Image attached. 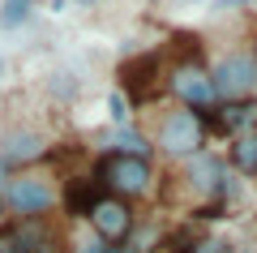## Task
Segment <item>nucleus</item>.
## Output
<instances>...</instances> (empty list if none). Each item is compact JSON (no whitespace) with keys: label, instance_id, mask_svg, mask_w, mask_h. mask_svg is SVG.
I'll list each match as a JSON object with an SVG mask.
<instances>
[{"label":"nucleus","instance_id":"nucleus-1","mask_svg":"<svg viewBox=\"0 0 257 253\" xmlns=\"http://www.w3.org/2000/svg\"><path fill=\"white\" fill-rule=\"evenodd\" d=\"M90 176L99 181L103 193H111L120 202H150L159 193V167H155V159H142V154L103 150L94 159Z\"/></svg>","mask_w":257,"mask_h":253},{"label":"nucleus","instance_id":"nucleus-2","mask_svg":"<svg viewBox=\"0 0 257 253\" xmlns=\"http://www.w3.org/2000/svg\"><path fill=\"white\" fill-rule=\"evenodd\" d=\"M163 91L176 99V108H189L197 116L219 103V91H214V77H210V64L202 56H184V60H172L163 69Z\"/></svg>","mask_w":257,"mask_h":253},{"label":"nucleus","instance_id":"nucleus-3","mask_svg":"<svg viewBox=\"0 0 257 253\" xmlns=\"http://www.w3.org/2000/svg\"><path fill=\"white\" fill-rule=\"evenodd\" d=\"M5 210L13 219H47L56 206H60V181L39 167H26V172H13L9 185H5Z\"/></svg>","mask_w":257,"mask_h":253},{"label":"nucleus","instance_id":"nucleus-4","mask_svg":"<svg viewBox=\"0 0 257 253\" xmlns=\"http://www.w3.org/2000/svg\"><path fill=\"white\" fill-rule=\"evenodd\" d=\"M206 137L210 133H206V120L197 116V112L172 108V112L159 116L155 133H150V146H155L159 154H167L172 163H184V159H193V154L206 150Z\"/></svg>","mask_w":257,"mask_h":253},{"label":"nucleus","instance_id":"nucleus-5","mask_svg":"<svg viewBox=\"0 0 257 253\" xmlns=\"http://www.w3.org/2000/svg\"><path fill=\"white\" fill-rule=\"evenodd\" d=\"M180 181H184L189 193H197L202 202H210V215L219 210V202L231 198V189H236V176H231L227 159L214 154L210 146H206L202 154H193V159L180 163ZM214 219H219V215H214Z\"/></svg>","mask_w":257,"mask_h":253},{"label":"nucleus","instance_id":"nucleus-6","mask_svg":"<svg viewBox=\"0 0 257 253\" xmlns=\"http://www.w3.org/2000/svg\"><path fill=\"white\" fill-rule=\"evenodd\" d=\"M82 223L90 227L103 244H128V236L138 232V210H133V202H120V198H111V193H99V198L90 202V210H86Z\"/></svg>","mask_w":257,"mask_h":253},{"label":"nucleus","instance_id":"nucleus-7","mask_svg":"<svg viewBox=\"0 0 257 253\" xmlns=\"http://www.w3.org/2000/svg\"><path fill=\"white\" fill-rule=\"evenodd\" d=\"M210 77H214V91H219V103L231 99H257V64L244 47H231L223 52L219 60L210 64Z\"/></svg>","mask_w":257,"mask_h":253},{"label":"nucleus","instance_id":"nucleus-8","mask_svg":"<svg viewBox=\"0 0 257 253\" xmlns=\"http://www.w3.org/2000/svg\"><path fill=\"white\" fill-rule=\"evenodd\" d=\"M47 154V137L39 133V129L30 125H13L0 133V163H9L13 172H26V167H35L39 159Z\"/></svg>","mask_w":257,"mask_h":253},{"label":"nucleus","instance_id":"nucleus-9","mask_svg":"<svg viewBox=\"0 0 257 253\" xmlns=\"http://www.w3.org/2000/svg\"><path fill=\"white\" fill-rule=\"evenodd\" d=\"M155 91H163V69H159V56H142V60L124 64L120 69V95L128 99V108H142V103L155 99Z\"/></svg>","mask_w":257,"mask_h":253},{"label":"nucleus","instance_id":"nucleus-10","mask_svg":"<svg viewBox=\"0 0 257 253\" xmlns=\"http://www.w3.org/2000/svg\"><path fill=\"white\" fill-rule=\"evenodd\" d=\"M202 120H206V133H210V137H236V133H244V129L257 125V99L214 103Z\"/></svg>","mask_w":257,"mask_h":253},{"label":"nucleus","instance_id":"nucleus-11","mask_svg":"<svg viewBox=\"0 0 257 253\" xmlns=\"http://www.w3.org/2000/svg\"><path fill=\"white\" fill-rule=\"evenodd\" d=\"M9 236L18 244V253H60L64 249L60 232L47 219H18V227H9Z\"/></svg>","mask_w":257,"mask_h":253},{"label":"nucleus","instance_id":"nucleus-12","mask_svg":"<svg viewBox=\"0 0 257 253\" xmlns=\"http://www.w3.org/2000/svg\"><path fill=\"white\" fill-rule=\"evenodd\" d=\"M99 181L94 176H69V181L60 185V206L69 219H86V210H90V202L99 198Z\"/></svg>","mask_w":257,"mask_h":253},{"label":"nucleus","instance_id":"nucleus-13","mask_svg":"<svg viewBox=\"0 0 257 253\" xmlns=\"http://www.w3.org/2000/svg\"><path fill=\"white\" fill-rule=\"evenodd\" d=\"M223 159H227L231 176H257V125L227 137V154Z\"/></svg>","mask_w":257,"mask_h":253},{"label":"nucleus","instance_id":"nucleus-14","mask_svg":"<svg viewBox=\"0 0 257 253\" xmlns=\"http://www.w3.org/2000/svg\"><path fill=\"white\" fill-rule=\"evenodd\" d=\"M103 150H120V154H142V159H150L155 146H150V137L138 133L133 125H116V129L103 133Z\"/></svg>","mask_w":257,"mask_h":253},{"label":"nucleus","instance_id":"nucleus-15","mask_svg":"<svg viewBox=\"0 0 257 253\" xmlns=\"http://www.w3.org/2000/svg\"><path fill=\"white\" fill-rule=\"evenodd\" d=\"M206 240H210V236H206L202 223H184V227H176L172 236H163L159 249H163V253H197Z\"/></svg>","mask_w":257,"mask_h":253},{"label":"nucleus","instance_id":"nucleus-16","mask_svg":"<svg viewBox=\"0 0 257 253\" xmlns=\"http://www.w3.org/2000/svg\"><path fill=\"white\" fill-rule=\"evenodd\" d=\"M103 249H107V244H103L90 227H82V232H73L64 240V253H103Z\"/></svg>","mask_w":257,"mask_h":253},{"label":"nucleus","instance_id":"nucleus-17","mask_svg":"<svg viewBox=\"0 0 257 253\" xmlns=\"http://www.w3.org/2000/svg\"><path fill=\"white\" fill-rule=\"evenodd\" d=\"M30 18V0H5L0 5V26H22Z\"/></svg>","mask_w":257,"mask_h":253},{"label":"nucleus","instance_id":"nucleus-18","mask_svg":"<svg viewBox=\"0 0 257 253\" xmlns=\"http://www.w3.org/2000/svg\"><path fill=\"white\" fill-rule=\"evenodd\" d=\"M111 125H133V108H128V99L124 95H111Z\"/></svg>","mask_w":257,"mask_h":253},{"label":"nucleus","instance_id":"nucleus-19","mask_svg":"<svg viewBox=\"0 0 257 253\" xmlns=\"http://www.w3.org/2000/svg\"><path fill=\"white\" fill-rule=\"evenodd\" d=\"M197 253H227V244H223V240H214V236H210V240H206V244H202Z\"/></svg>","mask_w":257,"mask_h":253},{"label":"nucleus","instance_id":"nucleus-20","mask_svg":"<svg viewBox=\"0 0 257 253\" xmlns=\"http://www.w3.org/2000/svg\"><path fill=\"white\" fill-rule=\"evenodd\" d=\"M9 176H13V167H9V163H0V193H5V185H9Z\"/></svg>","mask_w":257,"mask_h":253},{"label":"nucleus","instance_id":"nucleus-21","mask_svg":"<svg viewBox=\"0 0 257 253\" xmlns=\"http://www.w3.org/2000/svg\"><path fill=\"white\" fill-rule=\"evenodd\" d=\"M103 253H138V249H133V244H107Z\"/></svg>","mask_w":257,"mask_h":253},{"label":"nucleus","instance_id":"nucleus-22","mask_svg":"<svg viewBox=\"0 0 257 253\" xmlns=\"http://www.w3.org/2000/svg\"><path fill=\"white\" fill-rule=\"evenodd\" d=\"M227 253H257V244H227Z\"/></svg>","mask_w":257,"mask_h":253},{"label":"nucleus","instance_id":"nucleus-23","mask_svg":"<svg viewBox=\"0 0 257 253\" xmlns=\"http://www.w3.org/2000/svg\"><path fill=\"white\" fill-rule=\"evenodd\" d=\"M248 56H253V64H257V30H253V43H248Z\"/></svg>","mask_w":257,"mask_h":253},{"label":"nucleus","instance_id":"nucleus-24","mask_svg":"<svg viewBox=\"0 0 257 253\" xmlns=\"http://www.w3.org/2000/svg\"><path fill=\"white\" fill-rule=\"evenodd\" d=\"M0 219H5V198H0Z\"/></svg>","mask_w":257,"mask_h":253},{"label":"nucleus","instance_id":"nucleus-25","mask_svg":"<svg viewBox=\"0 0 257 253\" xmlns=\"http://www.w3.org/2000/svg\"><path fill=\"white\" fill-rule=\"evenodd\" d=\"M180 5H197V0H180Z\"/></svg>","mask_w":257,"mask_h":253}]
</instances>
